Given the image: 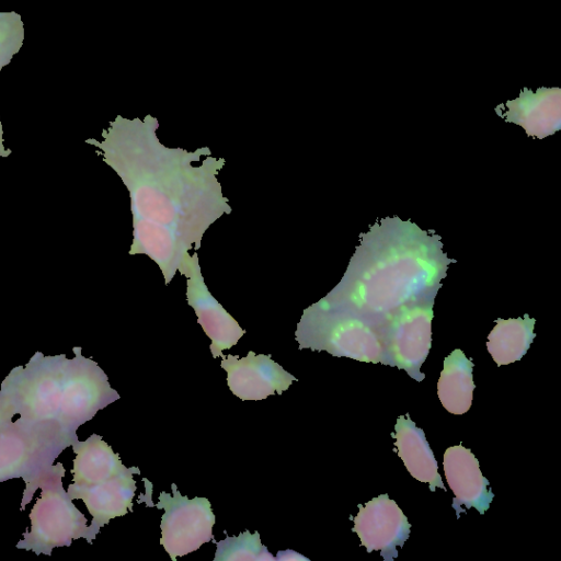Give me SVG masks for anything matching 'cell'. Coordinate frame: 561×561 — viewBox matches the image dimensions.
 Masks as SVG:
<instances>
[{"instance_id":"obj_1","label":"cell","mask_w":561,"mask_h":561,"mask_svg":"<svg viewBox=\"0 0 561 561\" xmlns=\"http://www.w3.org/2000/svg\"><path fill=\"white\" fill-rule=\"evenodd\" d=\"M159 123L117 115L102 140L85 139L121 178L130 198L133 241L128 253L145 254L160 268L164 284L174 278L191 249L198 250L206 230L232 213L217 175L224 158L209 147L194 151L169 148L158 138Z\"/></svg>"},{"instance_id":"obj_2","label":"cell","mask_w":561,"mask_h":561,"mask_svg":"<svg viewBox=\"0 0 561 561\" xmlns=\"http://www.w3.org/2000/svg\"><path fill=\"white\" fill-rule=\"evenodd\" d=\"M440 237L387 217L360 234L340 283L318 302L350 311L377 329L405 305L434 301L448 265Z\"/></svg>"},{"instance_id":"obj_3","label":"cell","mask_w":561,"mask_h":561,"mask_svg":"<svg viewBox=\"0 0 561 561\" xmlns=\"http://www.w3.org/2000/svg\"><path fill=\"white\" fill-rule=\"evenodd\" d=\"M75 357L36 352L25 366L14 367L0 392L15 405L22 420L54 422L76 432L98 411L119 399L106 374L73 347Z\"/></svg>"},{"instance_id":"obj_4","label":"cell","mask_w":561,"mask_h":561,"mask_svg":"<svg viewBox=\"0 0 561 561\" xmlns=\"http://www.w3.org/2000/svg\"><path fill=\"white\" fill-rule=\"evenodd\" d=\"M76 439V432L54 422H28L19 417L0 428V482L24 480L20 511L32 501L45 471Z\"/></svg>"},{"instance_id":"obj_5","label":"cell","mask_w":561,"mask_h":561,"mask_svg":"<svg viewBox=\"0 0 561 561\" xmlns=\"http://www.w3.org/2000/svg\"><path fill=\"white\" fill-rule=\"evenodd\" d=\"M65 472L61 462L51 465L37 482L42 491L28 515L31 530L23 533L18 549L50 556L54 548L69 547L73 539L84 538L89 543L95 539L98 533L87 526L85 516L62 486Z\"/></svg>"},{"instance_id":"obj_6","label":"cell","mask_w":561,"mask_h":561,"mask_svg":"<svg viewBox=\"0 0 561 561\" xmlns=\"http://www.w3.org/2000/svg\"><path fill=\"white\" fill-rule=\"evenodd\" d=\"M299 348L327 351L360 362L387 364L378 329L363 318L316 302L304 310L295 332Z\"/></svg>"},{"instance_id":"obj_7","label":"cell","mask_w":561,"mask_h":561,"mask_svg":"<svg viewBox=\"0 0 561 561\" xmlns=\"http://www.w3.org/2000/svg\"><path fill=\"white\" fill-rule=\"evenodd\" d=\"M433 305H405L378 327L387 364L404 369L417 381L424 379L420 367L431 348Z\"/></svg>"},{"instance_id":"obj_8","label":"cell","mask_w":561,"mask_h":561,"mask_svg":"<svg viewBox=\"0 0 561 561\" xmlns=\"http://www.w3.org/2000/svg\"><path fill=\"white\" fill-rule=\"evenodd\" d=\"M172 495L167 492L159 494L156 504L158 510H164L161 517L160 543L172 561L197 550L203 543L214 540L213 526L216 516L206 497L188 500L171 485Z\"/></svg>"},{"instance_id":"obj_9","label":"cell","mask_w":561,"mask_h":561,"mask_svg":"<svg viewBox=\"0 0 561 561\" xmlns=\"http://www.w3.org/2000/svg\"><path fill=\"white\" fill-rule=\"evenodd\" d=\"M179 271L186 278L187 304L194 309L197 322L211 341V355L219 357L224 350H229L239 342L245 330L209 291L202 275L196 250L193 254L185 255Z\"/></svg>"},{"instance_id":"obj_10","label":"cell","mask_w":561,"mask_h":561,"mask_svg":"<svg viewBox=\"0 0 561 561\" xmlns=\"http://www.w3.org/2000/svg\"><path fill=\"white\" fill-rule=\"evenodd\" d=\"M358 507L352 530L368 553L378 550L385 561H392L398 557L396 547H402L410 535L407 516L388 494H380Z\"/></svg>"},{"instance_id":"obj_11","label":"cell","mask_w":561,"mask_h":561,"mask_svg":"<svg viewBox=\"0 0 561 561\" xmlns=\"http://www.w3.org/2000/svg\"><path fill=\"white\" fill-rule=\"evenodd\" d=\"M230 391L241 400H263L282 394L297 378L275 363L271 355L249 351L245 357L221 355Z\"/></svg>"},{"instance_id":"obj_12","label":"cell","mask_w":561,"mask_h":561,"mask_svg":"<svg viewBox=\"0 0 561 561\" xmlns=\"http://www.w3.org/2000/svg\"><path fill=\"white\" fill-rule=\"evenodd\" d=\"M443 463L448 485L455 495L453 508L457 517L460 516L462 506L467 510L474 507L480 514H484L494 494L471 450L461 444L451 446L445 450Z\"/></svg>"},{"instance_id":"obj_13","label":"cell","mask_w":561,"mask_h":561,"mask_svg":"<svg viewBox=\"0 0 561 561\" xmlns=\"http://www.w3.org/2000/svg\"><path fill=\"white\" fill-rule=\"evenodd\" d=\"M140 474L137 467L106 481L92 485L69 484L67 493L71 500H82L92 516L91 527L99 534L101 527L112 518L133 511V497L137 489L133 474Z\"/></svg>"},{"instance_id":"obj_14","label":"cell","mask_w":561,"mask_h":561,"mask_svg":"<svg viewBox=\"0 0 561 561\" xmlns=\"http://www.w3.org/2000/svg\"><path fill=\"white\" fill-rule=\"evenodd\" d=\"M507 110L497 113L506 122L522 126L530 137L545 138L561 127L560 90L539 89L536 93L525 89Z\"/></svg>"},{"instance_id":"obj_15","label":"cell","mask_w":561,"mask_h":561,"mask_svg":"<svg viewBox=\"0 0 561 561\" xmlns=\"http://www.w3.org/2000/svg\"><path fill=\"white\" fill-rule=\"evenodd\" d=\"M391 436L396 438L398 456L413 478L427 483L432 492H435L436 488L446 490L424 431L416 427L409 414L397 419Z\"/></svg>"},{"instance_id":"obj_16","label":"cell","mask_w":561,"mask_h":561,"mask_svg":"<svg viewBox=\"0 0 561 561\" xmlns=\"http://www.w3.org/2000/svg\"><path fill=\"white\" fill-rule=\"evenodd\" d=\"M71 447L76 454L71 470L75 484L101 483L129 470L123 465L119 455L98 434H92L83 442L76 439Z\"/></svg>"},{"instance_id":"obj_17","label":"cell","mask_w":561,"mask_h":561,"mask_svg":"<svg viewBox=\"0 0 561 561\" xmlns=\"http://www.w3.org/2000/svg\"><path fill=\"white\" fill-rule=\"evenodd\" d=\"M473 363L461 350H454L444 360L437 382V394L443 407L453 414L468 412L472 402L474 382Z\"/></svg>"},{"instance_id":"obj_18","label":"cell","mask_w":561,"mask_h":561,"mask_svg":"<svg viewBox=\"0 0 561 561\" xmlns=\"http://www.w3.org/2000/svg\"><path fill=\"white\" fill-rule=\"evenodd\" d=\"M488 336L486 347L494 362L507 365L519 360L528 351L534 337L536 320L525 314L517 319H497Z\"/></svg>"},{"instance_id":"obj_19","label":"cell","mask_w":561,"mask_h":561,"mask_svg":"<svg viewBox=\"0 0 561 561\" xmlns=\"http://www.w3.org/2000/svg\"><path fill=\"white\" fill-rule=\"evenodd\" d=\"M215 541V539H214ZM217 549L214 561H274L276 558L261 543L260 534L249 530L238 537L227 536L215 541Z\"/></svg>"},{"instance_id":"obj_20","label":"cell","mask_w":561,"mask_h":561,"mask_svg":"<svg viewBox=\"0 0 561 561\" xmlns=\"http://www.w3.org/2000/svg\"><path fill=\"white\" fill-rule=\"evenodd\" d=\"M24 41V24L15 11L0 12V68L9 65Z\"/></svg>"},{"instance_id":"obj_21","label":"cell","mask_w":561,"mask_h":561,"mask_svg":"<svg viewBox=\"0 0 561 561\" xmlns=\"http://www.w3.org/2000/svg\"><path fill=\"white\" fill-rule=\"evenodd\" d=\"M15 414H18L15 405L7 396L0 392V428L12 422Z\"/></svg>"},{"instance_id":"obj_22","label":"cell","mask_w":561,"mask_h":561,"mask_svg":"<svg viewBox=\"0 0 561 561\" xmlns=\"http://www.w3.org/2000/svg\"><path fill=\"white\" fill-rule=\"evenodd\" d=\"M276 560H289V561H297V560H305L309 561L308 558L304 557L302 554H299L298 552L287 549L285 551H278Z\"/></svg>"},{"instance_id":"obj_23","label":"cell","mask_w":561,"mask_h":561,"mask_svg":"<svg viewBox=\"0 0 561 561\" xmlns=\"http://www.w3.org/2000/svg\"><path fill=\"white\" fill-rule=\"evenodd\" d=\"M1 68H0V72H1ZM11 150L10 149H7L5 146H4V139H3V128H2V123H1V118H0V157L2 158H7L11 154Z\"/></svg>"}]
</instances>
